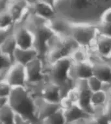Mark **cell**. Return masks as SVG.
Returning a JSON list of instances; mask_svg holds the SVG:
<instances>
[{
	"label": "cell",
	"mask_w": 111,
	"mask_h": 124,
	"mask_svg": "<svg viewBox=\"0 0 111 124\" xmlns=\"http://www.w3.org/2000/svg\"><path fill=\"white\" fill-rule=\"evenodd\" d=\"M27 88L34 97L39 96L55 103H61L64 97L61 88L48 79L36 87Z\"/></svg>",
	"instance_id": "ba28073f"
},
{
	"label": "cell",
	"mask_w": 111,
	"mask_h": 124,
	"mask_svg": "<svg viewBox=\"0 0 111 124\" xmlns=\"http://www.w3.org/2000/svg\"><path fill=\"white\" fill-rule=\"evenodd\" d=\"M98 34L97 26L90 24L70 23V37L79 47L91 51Z\"/></svg>",
	"instance_id": "8992f818"
},
{
	"label": "cell",
	"mask_w": 111,
	"mask_h": 124,
	"mask_svg": "<svg viewBox=\"0 0 111 124\" xmlns=\"http://www.w3.org/2000/svg\"><path fill=\"white\" fill-rule=\"evenodd\" d=\"M101 22L111 23V7L107 8L105 12L103 13Z\"/></svg>",
	"instance_id": "4316f807"
},
{
	"label": "cell",
	"mask_w": 111,
	"mask_h": 124,
	"mask_svg": "<svg viewBox=\"0 0 111 124\" xmlns=\"http://www.w3.org/2000/svg\"><path fill=\"white\" fill-rule=\"evenodd\" d=\"M71 75L74 81L87 80L93 76V64L91 61L83 62H73L71 70Z\"/></svg>",
	"instance_id": "e0dca14e"
},
{
	"label": "cell",
	"mask_w": 111,
	"mask_h": 124,
	"mask_svg": "<svg viewBox=\"0 0 111 124\" xmlns=\"http://www.w3.org/2000/svg\"><path fill=\"white\" fill-rule=\"evenodd\" d=\"M31 13L42 18L51 20L57 16L54 1H29Z\"/></svg>",
	"instance_id": "30bf717a"
},
{
	"label": "cell",
	"mask_w": 111,
	"mask_h": 124,
	"mask_svg": "<svg viewBox=\"0 0 111 124\" xmlns=\"http://www.w3.org/2000/svg\"><path fill=\"white\" fill-rule=\"evenodd\" d=\"M109 100L108 93L105 90H102L100 91L92 93L91 97L90 104L92 110L97 108L102 107L107 105Z\"/></svg>",
	"instance_id": "ffe728a7"
},
{
	"label": "cell",
	"mask_w": 111,
	"mask_h": 124,
	"mask_svg": "<svg viewBox=\"0 0 111 124\" xmlns=\"http://www.w3.org/2000/svg\"><path fill=\"white\" fill-rule=\"evenodd\" d=\"M37 57H40V55L37 50L34 48L23 49L17 47L14 54L15 62L25 66Z\"/></svg>",
	"instance_id": "ac0fdd59"
},
{
	"label": "cell",
	"mask_w": 111,
	"mask_h": 124,
	"mask_svg": "<svg viewBox=\"0 0 111 124\" xmlns=\"http://www.w3.org/2000/svg\"><path fill=\"white\" fill-rule=\"evenodd\" d=\"M97 29L99 34L111 37V23L101 22L97 25Z\"/></svg>",
	"instance_id": "484cf974"
},
{
	"label": "cell",
	"mask_w": 111,
	"mask_h": 124,
	"mask_svg": "<svg viewBox=\"0 0 111 124\" xmlns=\"http://www.w3.org/2000/svg\"><path fill=\"white\" fill-rule=\"evenodd\" d=\"M72 64L71 59L70 57H67L46 66V73L48 79L61 88L64 97L67 92L75 86V82L71 75Z\"/></svg>",
	"instance_id": "277c9868"
},
{
	"label": "cell",
	"mask_w": 111,
	"mask_h": 124,
	"mask_svg": "<svg viewBox=\"0 0 111 124\" xmlns=\"http://www.w3.org/2000/svg\"><path fill=\"white\" fill-rule=\"evenodd\" d=\"M61 104L64 110L67 124L92 116L83 110L77 104L71 103L64 98H63Z\"/></svg>",
	"instance_id": "9a60e30c"
},
{
	"label": "cell",
	"mask_w": 111,
	"mask_h": 124,
	"mask_svg": "<svg viewBox=\"0 0 111 124\" xmlns=\"http://www.w3.org/2000/svg\"><path fill=\"white\" fill-rule=\"evenodd\" d=\"M83 124H98L92 116L83 119Z\"/></svg>",
	"instance_id": "f546056e"
},
{
	"label": "cell",
	"mask_w": 111,
	"mask_h": 124,
	"mask_svg": "<svg viewBox=\"0 0 111 124\" xmlns=\"http://www.w3.org/2000/svg\"><path fill=\"white\" fill-rule=\"evenodd\" d=\"M75 86L78 92V105L91 116L93 114V110L91 107L90 100L92 92L89 88L87 80H77Z\"/></svg>",
	"instance_id": "4fadbf2b"
},
{
	"label": "cell",
	"mask_w": 111,
	"mask_h": 124,
	"mask_svg": "<svg viewBox=\"0 0 111 124\" xmlns=\"http://www.w3.org/2000/svg\"><path fill=\"white\" fill-rule=\"evenodd\" d=\"M111 124V123H110V124Z\"/></svg>",
	"instance_id": "836d02e7"
},
{
	"label": "cell",
	"mask_w": 111,
	"mask_h": 124,
	"mask_svg": "<svg viewBox=\"0 0 111 124\" xmlns=\"http://www.w3.org/2000/svg\"><path fill=\"white\" fill-rule=\"evenodd\" d=\"M13 35L18 47L23 49L34 48V37L26 25L24 24L15 25Z\"/></svg>",
	"instance_id": "5bb4252c"
},
{
	"label": "cell",
	"mask_w": 111,
	"mask_h": 124,
	"mask_svg": "<svg viewBox=\"0 0 111 124\" xmlns=\"http://www.w3.org/2000/svg\"><path fill=\"white\" fill-rule=\"evenodd\" d=\"M111 61H109V62H111Z\"/></svg>",
	"instance_id": "d6a6232c"
},
{
	"label": "cell",
	"mask_w": 111,
	"mask_h": 124,
	"mask_svg": "<svg viewBox=\"0 0 111 124\" xmlns=\"http://www.w3.org/2000/svg\"><path fill=\"white\" fill-rule=\"evenodd\" d=\"M17 47L18 46H17V44H16V39L14 38V35L12 34V35L8 36V37H7L3 40L1 41L0 53L8 55L14 59V52L16 51Z\"/></svg>",
	"instance_id": "d6986e66"
},
{
	"label": "cell",
	"mask_w": 111,
	"mask_h": 124,
	"mask_svg": "<svg viewBox=\"0 0 111 124\" xmlns=\"http://www.w3.org/2000/svg\"><path fill=\"white\" fill-rule=\"evenodd\" d=\"M15 25L14 18L9 11L0 12V31H13Z\"/></svg>",
	"instance_id": "7402d4cb"
},
{
	"label": "cell",
	"mask_w": 111,
	"mask_h": 124,
	"mask_svg": "<svg viewBox=\"0 0 111 124\" xmlns=\"http://www.w3.org/2000/svg\"><path fill=\"white\" fill-rule=\"evenodd\" d=\"M90 61L93 64L94 76L105 84V88L111 86V64L94 52H90Z\"/></svg>",
	"instance_id": "9c48e42d"
},
{
	"label": "cell",
	"mask_w": 111,
	"mask_h": 124,
	"mask_svg": "<svg viewBox=\"0 0 111 124\" xmlns=\"http://www.w3.org/2000/svg\"><path fill=\"white\" fill-rule=\"evenodd\" d=\"M34 98L36 107V118L40 124L44 119L62 108L61 103H55L48 101L39 96H36Z\"/></svg>",
	"instance_id": "7c38bea8"
},
{
	"label": "cell",
	"mask_w": 111,
	"mask_h": 124,
	"mask_svg": "<svg viewBox=\"0 0 111 124\" xmlns=\"http://www.w3.org/2000/svg\"><path fill=\"white\" fill-rule=\"evenodd\" d=\"M106 110H107V112L109 115V118L111 120V101H109V100H108L107 106H106Z\"/></svg>",
	"instance_id": "1f68e13d"
},
{
	"label": "cell",
	"mask_w": 111,
	"mask_h": 124,
	"mask_svg": "<svg viewBox=\"0 0 111 124\" xmlns=\"http://www.w3.org/2000/svg\"><path fill=\"white\" fill-rule=\"evenodd\" d=\"M40 124H67L63 108L42 121Z\"/></svg>",
	"instance_id": "603a6c76"
},
{
	"label": "cell",
	"mask_w": 111,
	"mask_h": 124,
	"mask_svg": "<svg viewBox=\"0 0 111 124\" xmlns=\"http://www.w3.org/2000/svg\"><path fill=\"white\" fill-rule=\"evenodd\" d=\"M9 104V98L0 97V107Z\"/></svg>",
	"instance_id": "4dcf8cb0"
},
{
	"label": "cell",
	"mask_w": 111,
	"mask_h": 124,
	"mask_svg": "<svg viewBox=\"0 0 111 124\" xmlns=\"http://www.w3.org/2000/svg\"><path fill=\"white\" fill-rule=\"evenodd\" d=\"M9 105L16 114L33 124H40L36 118L34 96L27 87L13 88L9 96Z\"/></svg>",
	"instance_id": "3957f363"
},
{
	"label": "cell",
	"mask_w": 111,
	"mask_h": 124,
	"mask_svg": "<svg viewBox=\"0 0 111 124\" xmlns=\"http://www.w3.org/2000/svg\"><path fill=\"white\" fill-rule=\"evenodd\" d=\"M89 88L92 93L104 90L105 85L95 76H92L87 80Z\"/></svg>",
	"instance_id": "cb8c5ba5"
},
{
	"label": "cell",
	"mask_w": 111,
	"mask_h": 124,
	"mask_svg": "<svg viewBox=\"0 0 111 124\" xmlns=\"http://www.w3.org/2000/svg\"><path fill=\"white\" fill-rule=\"evenodd\" d=\"M16 115V112L9 104L0 107L1 124H15Z\"/></svg>",
	"instance_id": "44dd1931"
},
{
	"label": "cell",
	"mask_w": 111,
	"mask_h": 124,
	"mask_svg": "<svg viewBox=\"0 0 111 124\" xmlns=\"http://www.w3.org/2000/svg\"><path fill=\"white\" fill-rule=\"evenodd\" d=\"M27 87H36L48 80L46 73V65L44 60L37 57L25 66Z\"/></svg>",
	"instance_id": "52a82bcc"
},
{
	"label": "cell",
	"mask_w": 111,
	"mask_h": 124,
	"mask_svg": "<svg viewBox=\"0 0 111 124\" xmlns=\"http://www.w3.org/2000/svg\"><path fill=\"white\" fill-rule=\"evenodd\" d=\"M15 124H33L32 122L30 120L25 119L18 114L16 115V120H15Z\"/></svg>",
	"instance_id": "83f0119b"
},
{
	"label": "cell",
	"mask_w": 111,
	"mask_h": 124,
	"mask_svg": "<svg viewBox=\"0 0 111 124\" xmlns=\"http://www.w3.org/2000/svg\"><path fill=\"white\" fill-rule=\"evenodd\" d=\"M3 80H5L12 88L27 87L25 66L15 62L8 70Z\"/></svg>",
	"instance_id": "8fae6325"
},
{
	"label": "cell",
	"mask_w": 111,
	"mask_h": 124,
	"mask_svg": "<svg viewBox=\"0 0 111 124\" xmlns=\"http://www.w3.org/2000/svg\"><path fill=\"white\" fill-rule=\"evenodd\" d=\"M32 32L34 37V48L39 52L40 57L44 60L51 40L57 34L49 23V20L31 13L24 23Z\"/></svg>",
	"instance_id": "7a4b0ae2"
},
{
	"label": "cell",
	"mask_w": 111,
	"mask_h": 124,
	"mask_svg": "<svg viewBox=\"0 0 111 124\" xmlns=\"http://www.w3.org/2000/svg\"><path fill=\"white\" fill-rule=\"evenodd\" d=\"M54 7L57 16L67 22L97 26L105 10L111 7V1H54Z\"/></svg>",
	"instance_id": "6da1fadb"
},
{
	"label": "cell",
	"mask_w": 111,
	"mask_h": 124,
	"mask_svg": "<svg viewBox=\"0 0 111 124\" xmlns=\"http://www.w3.org/2000/svg\"><path fill=\"white\" fill-rule=\"evenodd\" d=\"M9 6V1L1 0L0 1V12L7 11Z\"/></svg>",
	"instance_id": "f1b7e54d"
},
{
	"label": "cell",
	"mask_w": 111,
	"mask_h": 124,
	"mask_svg": "<svg viewBox=\"0 0 111 124\" xmlns=\"http://www.w3.org/2000/svg\"><path fill=\"white\" fill-rule=\"evenodd\" d=\"M80 47L70 37L57 35L49 44L44 61L49 65L61 59L70 57L72 53Z\"/></svg>",
	"instance_id": "5b68a950"
},
{
	"label": "cell",
	"mask_w": 111,
	"mask_h": 124,
	"mask_svg": "<svg viewBox=\"0 0 111 124\" xmlns=\"http://www.w3.org/2000/svg\"><path fill=\"white\" fill-rule=\"evenodd\" d=\"M13 88L5 81L2 80L0 81V97L9 98Z\"/></svg>",
	"instance_id": "d4e9b609"
},
{
	"label": "cell",
	"mask_w": 111,
	"mask_h": 124,
	"mask_svg": "<svg viewBox=\"0 0 111 124\" xmlns=\"http://www.w3.org/2000/svg\"><path fill=\"white\" fill-rule=\"evenodd\" d=\"M92 52L107 61L111 59V37L97 34Z\"/></svg>",
	"instance_id": "2e32d148"
}]
</instances>
